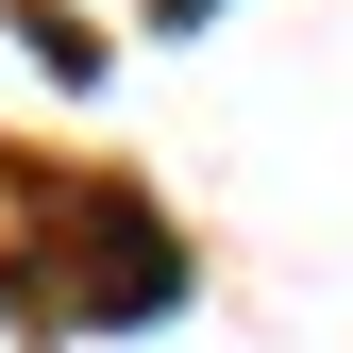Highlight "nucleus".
<instances>
[{
    "mask_svg": "<svg viewBox=\"0 0 353 353\" xmlns=\"http://www.w3.org/2000/svg\"><path fill=\"white\" fill-rule=\"evenodd\" d=\"M168 303H185V236L152 219V185L84 168L51 202V236H34V270H17V320H168Z\"/></svg>",
    "mask_w": 353,
    "mask_h": 353,
    "instance_id": "f257e3e1",
    "label": "nucleus"
},
{
    "mask_svg": "<svg viewBox=\"0 0 353 353\" xmlns=\"http://www.w3.org/2000/svg\"><path fill=\"white\" fill-rule=\"evenodd\" d=\"M17 34H34V68H51V84H84V68H101V34H84L68 0H17Z\"/></svg>",
    "mask_w": 353,
    "mask_h": 353,
    "instance_id": "f03ea898",
    "label": "nucleus"
},
{
    "mask_svg": "<svg viewBox=\"0 0 353 353\" xmlns=\"http://www.w3.org/2000/svg\"><path fill=\"white\" fill-rule=\"evenodd\" d=\"M152 17H219V0H152Z\"/></svg>",
    "mask_w": 353,
    "mask_h": 353,
    "instance_id": "7ed1b4c3",
    "label": "nucleus"
}]
</instances>
